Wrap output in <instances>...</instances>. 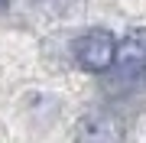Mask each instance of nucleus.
<instances>
[{"label": "nucleus", "mask_w": 146, "mask_h": 143, "mask_svg": "<svg viewBox=\"0 0 146 143\" xmlns=\"http://www.w3.org/2000/svg\"><path fill=\"white\" fill-rule=\"evenodd\" d=\"M7 7H10V0H0V13H3V10H7Z\"/></svg>", "instance_id": "20e7f679"}, {"label": "nucleus", "mask_w": 146, "mask_h": 143, "mask_svg": "<svg viewBox=\"0 0 146 143\" xmlns=\"http://www.w3.org/2000/svg\"><path fill=\"white\" fill-rule=\"evenodd\" d=\"M75 143H123V124L110 111H88L78 120Z\"/></svg>", "instance_id": "f03ea898"}, {"label": "nucleus", "mask_w": 146, "mask_h": 143, "mask_svg": "<svg viewBox=\"0 0 146 143\" xmlns=\"http://www.w3.org/2000/svg\"><path fill=\"white\" fill-rule=\"evenodd\" d=\"M114 62L120 65V72H143V65H146V29H133L123 43H117Z\"/></svg>", "instance_id": "7ed1b4c3"}, {"label": "nucleus", "mask_w": 146, "mask_h": 143, "mask_svg": "<svg viewBox=\"0 0 146 143\" xmlns=\"http://www.w3.org/2000/svg\"><path fill=\"white\" fill-rule=\"evenodd\" d=\"M143 78H146V65H143Z\"/></svg>", "instance_id": "39448f33"}, {"label": "nucleus", "mask_w": 146, "mask_h": 143, "mask_svg": "<svg viewBox=\"0 0 146 143\" xmlns=\"http://www.w3.org/2000/svg\"><path fill=\"white\" fill-rule=\"evenodd\" d=\"M72 55H75V65L84 72H107L114 65V55H117V39L110 36L107 29H88L75 39L72 46Z\"/></svg>", "instance_id": "f257e3e1"}]
</instances>
